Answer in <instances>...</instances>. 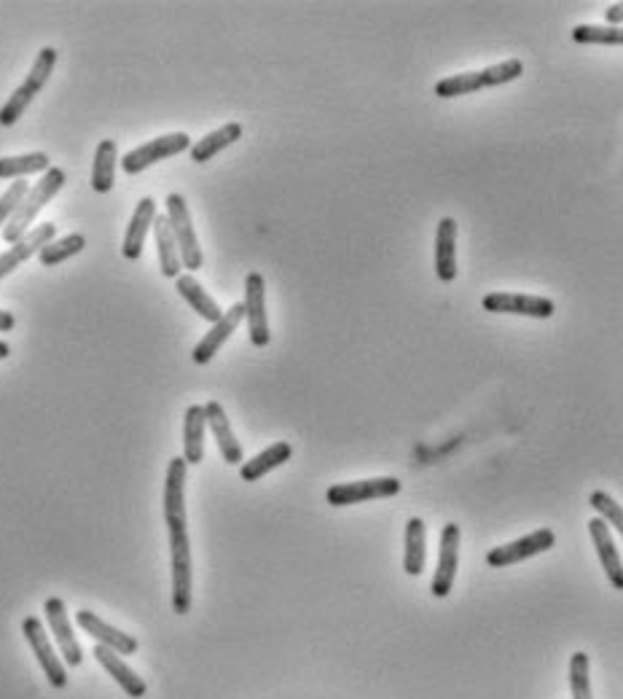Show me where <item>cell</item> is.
<instances>
[{
  "mask_svg": "<svg viewBox=\"0 0 623 699\" xmlns=\"http://www.w3.org/2000/svg\"><path fill=\"white\" fill-rule=\"evenodd\" d=\"M22 632H25L27 643L33 646L35 656H38V665L43 667V673L49 678L54 689H65L68 686V675H65V667H62L60 656L54 654L52 643H49V635L43 630V624L38 616H27L22 622Z\"/></svg>",
  "mask_w": 623,
  "mask_h": 699,
  "instance_id": "8fae6325",
  "label": "cell"
},
{
  "mask_svg": "<svg viewBox=\"0 0 623 699\" xmlns=\"http://www.w3.org/2000/svg\"><path fill=\"white\" fill-rule=\"evenodd\" d=\"M154 221H156V202L151 197H143L140 202H137L135 213H132V218H129L127 232H124V248H121L124 259L137 261L140 256H143V245H146L148 232L154 229Z\"/></svg>",
  "mask_w": 623,
  "mask_h": 699,
  "instance_id": "e0dca14e",
  "label": "cell"
},
{
  "mask_svg": "<svg viewBox=\"0 0 623 699\" xmlns=\"http://www.w3.org/2000/svg\"><path fill=\"white\" fill-rule=\"evenodd\" d=\"M86 248V237L84 234H65L60 240H52L41 253H38V261L43 267H54V264H62V261L73 259L78 253Z\"/></svg>",
  "mask_w": 623,
  "mask_h": 699,
  "instance_id": "4dcf8cb0",
  "label": "cell"
},
{
  "mask_svg": "<svg viewBox=\"0 0 623 699\" xmlns=\"http://www.w3.org/2000/svg\"><path fill=\"white\" fill-rule=\"evenodd\" d=\"M14 326H17V318H14V312L0 310V331L6 334V331H14Z\"/></svg>",
  "mask_w": 623,
  "mask_h": 699,
  "instance_id": "8d00e7d4",
  "label": "cell"
},
{
  "mask_svg": "<svg viewBox=\"0 0 623 699\" xmlns=\"http://www.w3.org/2000/svg\"><path fill=\"white\" fill-rule=\"evenodd\" d=\"M605 19H607V25L623 27V3H615V6H610V9L605 11Z\"/></svg>",
  "mask_w": 623,
  "mask_h": 699,
  "instance_id": "d590c367",
  "label": "cell"
},
{
  "mask_svg": "<svg viewBox=\"0 0 623 699\" xmlns=\"http://www.w3.org/2000/svg\"><path fill=\"white\" fill-rule=\"evenodd\" d=\"M191 138L186 132H170V135H159V138L148 140L143 146L132 148L129 154H124L121 159V167H124V175H137L143 173L146 167L156 162H164L170 156H178L183 151H191Z\"/></svg>",
  "mask_w": 623,
  "mask_h": 699,
  "instance_id": "8992f818",
  "label": "cell"
},
{
  "mask_svg": "<svg viewBox=\"0 0 623 699\" xmlns=\"http://www.w3.org/2000/svg\"><path fill=\"white\" fill-rule=\"evenodd\" d=\"M245 320H248L250 342L256 347H266L272 342L269 334V318H266V280L261 272H250L245 277Z\"/></svg>",
  "mask_w": 623,
  "mask_h": 699,
  "instance_id": "9c48e42d",
  "label": "cell"
},
{
  "mask_svg": "<svg viewBox=\"0 0 623 699\" xmlns=\"http://www.w3.org/2000/svg\"><path fill=\"white\" fill-rule=\"evenodd\" d=\"M94 656H97V662L108 670V675H111L113 681L127 691L129 697H135V699L146 697V681H143V678H137V673L132 670V667L124 665L121 654H116V651H111V648H105L97 643V646H94Z\"/></svg>",
  "mask_w": 623,
  "mask_h": 699,
  "instance_id": "603a6c76",
  "label": "cell"
},
{
  "mask_svg": "<svg viewBox=\"0 0 623 699\" xmlns=\"http://www.w3.org/2000/svg\"><path fill=\"white\" fill-rule=\"evenodd\" d=\"M554 544H556L554 530L540 527V530H535V533H530V536L519 538V541H511V544L489 549L487 562L492 565V568H508V565H516V562L530 560V557H535V554L548 552Z\"/></svg>",
  "mask_w": 623,
  "mask_h": 699,
  "instance_id": "30bf717a",
  "label": "cell"
},
{
  "mask_svg": "<svg viewBox=\"0 0 623 699\" xmlns=\"http://www.w3.org/2000/svg\"><path fill=\"white\" fill-rule=\"evenodd\" d=\"M242 320H245V304L242 302L231 304V310L223 312V318L218 320V323H213V328H210L205 337L197 342L194 353H191L194 363L205 366V363L213 361L215 355H218V350L229 342V337L237 331V326L242 323Z\"/></svg>",
  "mask_w": 623,
  "mask_h": 699,
  "instance_id": "4fadbf2b",
  "label": "cell"
},
{
  "mask_svg": "<svg viewBox=\"0 0 623 699\" xmlns=\"http://www.w3.org/2000/svg\"><path fill=\"white\" fill-rule=\"evenodd\" d=\"M65 181H68V175H65V170H60V167H52L49 173H43L41 181L35 183L33 189H30V194L22 199L17 213L11 216V221L6 224V229H3V240L9 242V245H17V242L30 232V226H33V221L38 218V213L60 194Z\"/></svg>",
  "mask_w": 623,
  "mask_h": 699,
  "instance_id": "6da1fadb",
  "label": "cell"
},
{
  "mask_svg": "<svg viewBox=\"0 0 623 699\" xmlns=\"http://www.w3.org/2000/svg\"><path fill=\"white\" fill-rule=\"evenodd\" d=\"M291 455V444H288V441H277L272 447H266L261 455H256V458L248 460V463H242V466H239V476H242L245 482H258L261 476H266L269 471H274V468H280L282 463H288Z\"/></svg>",
  "mask_w": 623,
  "mask_h": 699,
  "instance_id": "4316f807",
  "label": "cell"
},
{
  "mask_svg": "<svg viewBox=\"0 0 623 699\" xmlns=\"http://www.w3.org/2000/svg\"><path fill=\"white\" fill-rule=\"evenodd\" d=\"M170 560H172V608L178 616L191 611V587H194V565H191V541L186 522H172Z\"/></svg>",
  "mask_w": 623,
  "mask_h": 699,
  "instance_id": "277c9868",
  "label": "cell"
},
{
  "mask_svg": "<svg viewBox=\"0 0 623 699\" xmlns=\"http://www.w3.org/2000/svg\"><path fill=\"white\" fill-rule=\"evenodd\" d=\"M401 492V482L395 476H379V479H363V482L333 484L325 492L331 506H355L363 501H379V498H393Z\"/></svg>",
  "mask_w": 623,
  "mask_h": 699,
  "instance_id": "52a82bcc",
  "label": "cell"
},
{
  "mask_svg": "<svg viewBox=\"0 0 623 699\" xmlns=\"http://www.w3.org/2000/svg\"><path fill=\"white\" fill-rule=\"evenodd\" d=\"M9 355H11V345H9V342H3V339H0V361H6Z\"/></svg>",
  "mask_w": 623,
  "mask_h": 699,
  "instance_id": "74e56055",
  "label": "cell"
},
{
  "mask_svg": "<svg viewBox=\"0 0 623 699\" xmlns=\"http://www.w3.org/2000/svg\"><path fill=\"white\" fill-rule=\"evenodd\" d=\"M572 41L586 46H623V27L613 25H578Z\"/></svg>",
  "mask_w": 623,
  "mask_h": 699,
  "instance_id": "1f68e13d",
  "label": "cell"
},
{
  "mask_svg": "<svg viewBox=\"0 0 623 699\" xmlns=\"http://www.w3.org/2000/svg\"><path fill=\"white\" fill-rule=\"evenodd\" d=\"M76 622L78 627L86 632V635H92L100 646L111 648V651H116V654H135L137 651V640L132 638V635H127V632L116 630V627H111V624H105L97 613L92 611H78L76 613Z\"/></svg>",
  "mask_w": 623,
  "mask_h": 699,
  "instance_id": "2e32d148",
  "label": "cell"
},
{
  "mask_svg": "<svg viewBox=\"0 0 623 699\" xmlns=\"http://www.w3.org/2000/svg\"><path fill=\"white\" fill-rule=\"evenodd\" d=\"M570 689L572 699H591L589 656L583 654V651H575L570 659Z\"/></svg>",
  "mask_w": 623,
  "mask_h": 699,
  "instance_id": "d6a6232c",
  "label": "cell"
},
{
  "mask_svg": "<svg viewBox=\"0 0 623 699\" xmlns=\"http://www.w3.org/2000/svg\"><path fill=\"white\" fill-rule=\"evenodd\" d=\"M589 533L594 546H597L599 562H602V568H605L607 579H610V584H613L615 589H621L623 592V560L621 554H618V549H615L613 536H610V527H607L605 519H591Z\"/></svg>",
  "mask_w": 623,
  "mask_h": 699,
  "instance_id": "d6986e66",
  "label": "cell"
},
{
  "mask_svg": "<svg viewBox=\"0 0 623 699\" xmlns=\"http://www.w3.org/2000/svg\"><path fill=\"white\" fill-rule=\"evenodd\" d=\"M524 73V62L521 60H505L500 65H489L484 70H470V73H457V76H446L436 84V95L444 100L452 97L470 95V92H481L489 87H503L511 84Z\"/></svg>",
  "mask_w": 623,
  "mask_h": 699,
  "instance_id": "7a4b0ae2",
  "label": "cell"
},
{
  "mask_svg": "<svg viewBox=\"0 0 623 699\" xmlns=\"http://www.w3.org/2000/svg\"><path fill=\"white\" fill-rule=\"evenodd\" d=\"M154 240H156V253H159V272H162L167 280H178L180 269H183V261H180L178 242H175V237H172V226L167 216H156Z\"/></svg>",
  "mask_w": 623,
  "mask_h": 699,
  "instance_id": "cb8c5ba5",
  "label": "cell"
},
{
  "mask_svg": "<svg viewBox=\"0 0 623 699\" xmlns=\"http://www.w3.org/2000/svg\"><path fill=\"white\" fill-rule=\"evenodd\" d=\"M30 189H33V186L27 181H17L11 183L9 189L0 194V229H6V224H9L11 216L17 213V208L22 205V199L30 194Z\"/></svg>",
  "mask_w": 623,
  "mask_h": 699,
  "instance_id": "e575fe53",
  "label": "cell"
},
{
  "mask_svg": "<svg viewBox=\"0 0 623 699\" xmlns=\"http://www.w3.org/2000/svg\"><path fill=\"white\" fill-rule=\"evenodd\" d=\"M205 428V406H188L183 415V460L188 466H199L205 460Z\"/></svg>",
  "mask_w": 623,
  "mask_h": 699,
  "instance_id": "44dd1931",
  "label": "cell"
},
{
  "mask_svg": "<svg viewBox=\"0 0 623 699\" xmlns=\"http://www.w3.org/2000/svg\"><path fill=\"white\" fill-rule=\"evenodd\" d=\"M167 218H170L172 237L178 242V253L183 267L188 272L194 269H202L205 264V256H202V248H199L197 232H194V221H191V213H188V205L183 194H170L167 197Z\"/></svg>",
  "mask_w": 623,
  "mask_h": 699,
  "instance_id": "5b68a950",
  "label": "cell"
},
{
  "mask_svg": "<svg viewBox=\"0 0 623 699\" xmlns=\"http://www.w3.org/2000/svg\"><path fill=\"white\" fill-rule=\"evenodd\" d=\"M436 275L441 283L457 277V221L441 218L436 232Z\"/></svg>",
  "mask_w": 623,
  "mask_h": 699,
  "instance_id": "7402d4cb",
  "label": "cell"
},
{
  "mask_svg": "<svg viewBox=\"0 0 623 699\" xmlns=\"http://www.w3.org/2000/svg\"><path fill=\"white\" fill-rule=\"evenodd\" d=\"M589 503H591V509L599 514V519H605L607 525L615 527V530L623 536V506L615 503L613 495H607L605 490H594L591 492Z\"/></svg>",
  "mask_w": 623,
  "mask_h": 699,
  "instance_id": "836d02e7",
  "label": "cell"
},
{
  "mask_svg": "<svg viewBox=\"0 0 623 699\" xmlns=\"http://www.w3.org/2000/svg\"><path fill=\"white\" fill-rule=\"evenodd\" d=\"M52 170V162L43 151H33V154L22 156H3L0 159V178L3 181H22L25 175L35 173H49Z\"/></svg>",
  "mask_w": 623,
  "mask_h": 699,
  "instance_id": "f546056e",
  "label": "cell"
},
{
  "mask_svg": "<svg viewBox=\"0 0 623 699\" xmlns=\"http://www.w3.org/2000/svg\"><path fill=\"white\" fill-rule=\"evenodd\" d=\"M457 565H460V527L449 522L441 530V552H438V568L430 581V592L436 597H446L454 587V576H457Z\"/></svg>",
  "mask_w": 623,
  "mask_h": 699,
  "instance_id": "7c38bea8",
  "label": "cell"
},
{
  "mask_svg": "<svg viewBox=\"0 0 623 699\" xmlns=\"http://www.w3.org/2000/svg\"><path fill=\"white\" fill-rule=\"evenodd\" d=\"M119 162V146L116 140H100L92 162V189L97 194H108L113 189V175Z\"/></svg>",
  "mask_w": 623,
  "mask_h": 699,
  "instance_id": "83f0119b",
  "label": "cell"
},
{
  "mask_svg": "<svg viewBox=\"0 0 623 699\" xmlns=\"http://www.w3.org/2000/svg\"><path fill=\"white\" fill-rule=\"evenodd\" d=\"M425 541V522L419 517H411L409 522H406V552H403V570H406L409 576H419V573L425 570Z\"/></svg>",
  "mask_w": 623,
  "mask_h": 699,
  "instance_id": "f1b7e54d",
  "label": "cell"
},
{
  "mask_svg": "<svg viewBox=\"0 0 623 699\" xmlns=\"http://www.w3.org/2000/svg\"><path fill=\"white\" fill-rule=\"evenodd\" d=\"M186 468L183 458H172L164 479V522H186Z\"/></svg>",
  "mask_w": 623,
  "mask_h": 699,
  "instance_id": "ac0fdd59",
  "label": "cell"
},
{
  "mask_svg": "<svg viewBox=\"0 0 623 699\" xmlns=\"http://www.w3.org/2000/svg\"><path fill=\"white\" fill-rule=\"evenodd\" d=\"M43 611H46V622H49V627H52L54 638H57V643H60V654L65 656V662H68L70 667H81L84 651H81V643H78L76 635H73V627H70L65 603H62L60 597H49L46 605H43Z\"/></svg>",
  "mask_w": 623,
  "mask_h": 699,
  "instance_id": "9a60e30c",
  "label": "cell"
},
{
  "mask_svg": "<svg viewBox=\"0 0 623 699\" xmlns=\"http://www.w3.org/2000/svg\"><path fill=\"white\" fill-rule=\"evenodd\" d=\"M205 417H207V425H210V431H213L215 436V444H218V449H221L223 460L231 463V466H239V463H242V447H239L237 436H234V431H231L226 409H223L218 401H207Z\"/></svg>",
  "mask_w": 623,
  "mask_h": 699,
  "instance_id": "ffe728a7",
  "label": "cell"
},
{
  "mask_svg": "<svg viewBox=\"0 0 623 699\" xmlns=\"http://www.w3.org/2000/svg\"><path fill=\"white\" fill-rule=\"evenodd\" d=\"M484 310L497 312V315H524V318L546 320L556 312V304L546 296L513 294V291H495L484 296Z\"/></svg>",
  "mask_w": 623,
  "mask_h": 699,
  "instance_id": "ba28073f",
  "label": "cell"
},
{
  "mask_svg": "<svg viewBox=\"0 0 623 699\" xmlns=\"http://www.w3.org/2000/svg\"><path fill=\"white\" fill-rule=\"evenodd\" d=\"M52 240H57V226L54 224H38L35 229H30L17 245H11L9 251L0 253V280L9 277L17 267H22L30 256L41 253Z\"/></svg>",
  "mask_w": 623,
  "mask_h": 699,
  "instance_id": "5bb4252c",
  "label": "cell"
},
{
  "mask_svg": "<svg viewBox=\"0 0 623 699\" xmlns=\"http://www.w3.org/2000/svg\"><path fill=\"white\" fill-rule=\"evenodd\" d=\"M239 138H242V124L229 121V124H223V127H218L215 132H207L205 138L197 140V143L191 146V151H188V154H191V162H210L213 156L221 154L223 148H229L231 143H237Z\"/></svg>",
  "mask_w": 623,
  "mask_h": 699,
  "instance_id": "484cf974",
  "label": "cell"
},
{
  "mask_svg": "<svg viewBox=\"0 0 623 699\" xmlns=\"http://www.w3.org/2000/svg\"><path fill=\"white\" fill-rule=\"evenodd\" d=\"M54 65H57V49L46 46L33 60V68H30V73L25 76V81L11 92L6 105L0 108V127H14V124L25 116L27 105L33 103L35 97H38V92L46 87L49 76L54 73Z\"/></svg>",
  "mask_w": 623,
  "mask_h": 699,
  "instance_id": "3957f363",
  "label": "cell"
},
{
  "mask_svg": "<svg viewBox=\"0 0 623 699\" xmlns=\"http://www.w3.org/2000/svg\"><path fill=\"white\" fill-rule=\"evenodd\" d=\"M175 288H178V294L183 296V302L197 312L199 318H205L207 323H218V320L223 318V310L218 307V302L207 294L205 288H202V283H199L194 275H180L178 280H175Z\"/></svg>",
  "mask_w": 623,
  "mask_h": 699,
  "instance_id": "d4e9b609",
  "label": "cell"
}]
</instances>
